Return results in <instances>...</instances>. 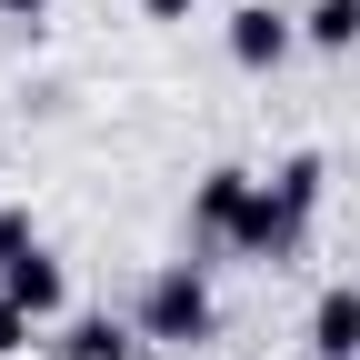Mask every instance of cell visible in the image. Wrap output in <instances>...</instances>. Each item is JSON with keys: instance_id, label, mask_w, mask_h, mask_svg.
<instances>
[{"instance_id": "cell-5", "label": "cell", "mask_w": 360, "mask_h": 360, "mask_svg": "<svg viewBox=\"0 0 360 360\" xmlns=\"http://www.w3.org/2000/svg\"><path fill=\"white\" fill-rule=\"evenodd\" d=\"M310 360H360V281H330L310 300Z\"/></svg>"}, {"instance_id": "cell-11", "label": "cell", "mask_w": 360, "mask_h": 360, "mask_svg": "<svg viewBox=\"0 0 360 360\" xmlns=\"http://www.w3.org/2000/svg\"><path fill=\"white\" fill-rule=\"evenodd\" d=\"M51 11H60V0H0V20H20V30H40Z\"/></svg>"}, {"instance_id": "cell-9", "label": "cell", "mask_w": 360, "mask_h": 360, "mask_svg": "<svg viewBox=\"0 0 360 360\" xmlns=\"http://www.w3.org/2000/svg\"><path fill=\"white\" fill-rule=\"evenodd\" d=\"M30 330H40L30 310H20V300H0V360H20V350H30Z\"/></svg>"}, {"instance_id": "cell-7", "label": "cell", "mask_w": 360, "mask_h": 360, "mask_svg": "<svg viewBox=\"0 0 360 360\" xmlns=\"http://www.w3.org/2000/svg\"><path fill=\"white\" fill-rule=\"evenodd\" d=\"M270 191H281V210H290V220H321V191H330V160H321V150H290L281 170H270Z\"/></svg>"}, {"instance_id": "cell-12", "label": "cell", "mask_w": 360, "mask_h": 360, "mask_svg": "<svg viewBox=\"0 0 360 360\" xmlns=\"http://www.w3.org/2000/svg\"><path fill=\"white\" fill-rule=\"evenodd\" d=\"M141 11H150V20H191L200 0H141Z\"/></svg>"}, {"instance_id": "cell-2", "label": "cell", "mask_w": 360, "mask_h": 360, "mask_svg": "<svg viewBox=\"0 0 360 360\" xmlns=\"http://www.w3.org/2000/svg\"><path fill=\"white\" fill-rule=\"evenodd\" d=\"M220 51H231V70H281L290 51H300V11H281V0H240L231 11V30H220Z\"/></svg>"}, {"instance_id": "cell-3", "label": "cell", "mask_w": 360, "mask_h": 360, "mask_svg": "<svg viewBox=\"0 0 360 360\" xmlns=\"http://www.w3.org/2000/svg\"><path fill=\"white\" fill-rule=\"evenodd\" d=\"M250 191H260V180H250L240 160H210V170L191 180V240H200V250H231V231H240Z\"/></svg>"}, {"instance_id": "cell-10", "label": "cell", "mask_w": 360, "mask_h": 360, "mask_svg": "<svg viewBox=\"0 0 360 360\" xmlns=\"http://www.w3.org/2000/svg\"><path fill=\"white\" fill-rule=\"evenodd\" d=\"M30 250V210H0V260H20Z\"/></svg>"}, {"instance_id": "cell-1", "label": "cell", "mask_w": 360, "mask_h": 360, "mask_svg": "<svg viewBox=\"0 0 360 360\" xmlns=\"http://www.w3.org/2000/svg\"><path fill=\"white\" fill-rule=\"evenodd\" d=\"M141 340L150 350H210L220 340V290H210V270L200 260H160L150 281H141Z\"/></svg>"}, {"instance_id": "cell-6", "label": "cell", "mask_w": 360, "mask_h": 360, "mask_svg": "<svg viewBox=\"0 0 360 360\" xmlns=\"http://www.w3.org/2000/svg\"><path fill=\"white\" fill-rule=\"evenodd\" d=\"M141 350H150V340H141V321H110V310L60 330V360H141Z\"/></svg>"}, {"instance_id": "cell-4", "label": "cell", "mask_w": 360, "mask_h": 360, "mask_svg": "<svg viewBox=\"0 0 360 360\" xmlns=\"http://www.w3.org/2000/svg\"><path fill=\"white\" fill-rule=\"evenodd\" d=\"M0 300H20L30 310V321H60V300H70V270L51 260V250H20V260H0Z\"/></svg>"}, {"instance_id": "cell-8", "label": "cell", "mask_w": 360, "mask_h": 360, "mask_svg": "<svg viewBox=\"0 0 360 360\" xmlns=\"http://www.w3.org/2000/svg\"><path fill=\"white\" fill-rule=\"evenodd\" d=\"M360 40V0H310L300 11V51H350Z\"/></svg>"}]
</instances>
